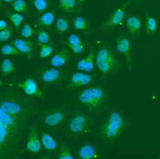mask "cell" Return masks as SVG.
<instances>
[{
	"label": "cell",
	"instance_id": "obj_14",
	"mask_svg": "<svg viewBox=\"0 0 160 159\" xmlns=\"http://www.w3.org/2000/svg\"><path fill=\"white\" fill-rule=\"evenodd\" d=\"M41 139L40 135L38 131V129L35 125L30 128L27 137H26V142H25V148L26 150L32 153H38L41 150Z\"/></svg>",
	"mask_w": 160,
	"mask_h": 159
},
{
	"label": "cell",
	"instance_id": "obj_16",
	"mask_svg": "<svg viewBox=\"0 0 160 159\" xmlns=\"http://www.w3.org/2000/svg\"><path fill=\"white\" fill-rule=\"evenodd\" d=\"M12 44H14L22 55H26L30 58L35 52V44L28 38H16L12 40Z\"/></svg>",
	"mask_w": 160,
	"mask_h": 159
},
{
	"label": "cell",
	"instance_id": "obj_24",
	"mask_svg": "<svg viewBox=\"0 0 160 159\" xmlns=\"http://www.w3.org/2000/svg\"><path fill=\"white\" fill-rule=\"evenodd\" d=\"M1 72L3 76H8L16 72L15 64L10 58H3L1 62Z\"/></svg>",
	"mask_w": 160,
	"mask_h": 159
},
{
	"label": "cell",
	"instance_id": "obj_37",
	"mask_svg": "<svg viewBox=\"0 0 160 159\" xmlns=\"http://www.w3.org/2000/svg\"><path fill=\"white\" fill-rule=\"evenodd\" d=\"M85 1H86V0H77V2H78V3H79L80 4H83Z\"/></svg>",
	"mask_w": 160,
	"mask_h": 159
},
{
	"label": "cell",
	"instance_id": "obj_26",
	"mask_svg": "<svg viewBox=\"0 0 160 159\" xmlns=\"http://www.w3.org/2000/svg\"><path fill=\"white\" fill-rule=\"evenodd\" d=\"M39 44V52H38V56L40 58L44 59L48 58L53 54L55 51V48L51 43L49 44Z\"/></svg>",
	"mask_w": 160,
	"mask_h": 159
},
{
	"label": "cell",
	"instance_id": "obj_21",
	"mask_svg": "<svg viewBox=\"0 0 160 159\" xmlns=\"http://www.w3.org/2000/svg\"><path fill=\"white\" fill-rule=\"evenodd\" d=\"M158 20L156 17L148 12H145V33L148 36H152L156 34L158 31Z\"/></svg>",
	"mask_w": 160,
	"mask_h": 159
},
{
	"label": "cell",
	"instance_id": "obj_7",
	"mask_svg": "<svg viewBox=\"0 0 160 159\" xmlns=\"http://www.w3.org/2000/svg\"><path fill=\"white\" fill-rule=\"evenodd\" d=\"M115 48L117 53H118L125 61L127 71L130 72L134 66L133 59V43L132 37L128 32H120L115 38Z\"/></svg>",
	"mask_w": 160,
	"mask_h": 159
},
{
	"label": "cell",
	"instance_id": "obj_28",
	"mask_svg": "<svg viewBox=\"0 0 160 159\" xmlns=\"http://www.w3.org/2000/svg\"><path fill=\"white\" fill-rule=\"evenodd\" d=\"M1 53L5 56H22V53L12 43L2 45Z\"/></svg>",
	"mask_w": 160,
	"mask_h": 159
},
{
	"label": "cell",
	"instance_id": "obj_29",
	"mask_svg": "<svg viewBox=\"0 0 160 159\" xmlns=\"http://www.w3.org/2000/svg\"><path fill=\"white\" fill-rule=\"evenodd\" d=\"M58 4L62 12L70 13L76 9L77 0H59Z\"/></svg>",
	"mask_w": 160,
	"mask_h": 159
},
{
	"label": "cell",
	"instance_id": "obj_18",
	"mask_svg": "<svg viewBox=\"0 0 160 159\" xmlns=\"http://www.w3.org/2000/svg\"><path fill=\"white\" fill-rule=\"evenodd\" d=\"M67 45L76 56L80 55L84 51L85 44L83 40L80 38V37L77 34L72 33L69 35L67 37Z\"/></svg>",
	"mask_w": 160,
	"mask_h": 159
},
{
	"label": "cell",
	"instance_id": "obj_2",
	"mask_svg": "<svg viewBox=\"0 0 160 159\" xmlns=\"http://www.w3.org/2000/svg\"><path fill=\"white\" fill-rule=\"evenodd\" d=\"M1 110L9 114L31 120L37 112L32 100L20 96L17 92H6L1 96Z\"/></svg>",
	"mask_w": 160,
	"mask_h": 159
},
{
	"label": "cell",
	"instance_id": "obj_1",
	"mask_svg": "<svg viewBox=\"0 0 160 159\" xmlns=\"http://www.w3.org/2000/svg\"><path fill=\"white\" fill-rule=\"evenodd\" d=\"M29 121L1 110L0 156L2 158L12 157L18 151L28 128Z\"/></svg>",
	"mask_w": 160,
	"mask_h": 159
},
{
	"label": "cell",
	"instance_id": "obj_3",
	"mask_svg": "<svg viewBox=\"0 0 160 159\" xmlns=\"http://www.w3.org/2000/svg\"><path fill=\"white\" fill-rule=\"evenodd\" d=\"M108 92L100 85L85 88L78 94L76 99L82 107L91 112H100L108 103Z\"/></svg>",
	"mask_w": 160,
	"mask_h": 159
},
{
	"label": "cell",
	"instance_id": "obj_11",
	"mask_svg": "<svg viewBox=\"0 0 160 159\" xmlns=\"http://www.w3.org/2000/svg\"><path fill=\"white\" fill-rule=\"evenodd\" d=\"M39 78L45 84H61L65 79V73L56 67L44 68L39 72Z\"/></svg>",
	"mask_w": 160,
	"mask_h": 159
},
{
	"label": "cell",
	"instance_id": "obj_27",
	"mask_svg": "<svg viewBox=\"0 0 160 159\" xmlns=\"http://www.w3.org/2000/svg\"><path fill=\"white\" fill-rule=\"evenodd\" d=\"M5 16L8 17L9 19L11 20V22L13 24V26L15 28H18L21 26L22 23L24 22V17L22 15V13H18V12H6Z\"/></svg>",
	"mask_w": 160,
	"mask_h": 159
},
{
	"label": "cell",
	"instance_id": "obj_5",
	"mask_svg": "<svg viewBox=\"0 0 160 159\" xmlns=\"http://www.w3.org/2000/svg\"><path fill=\"white\" fill-rule=\"evenodd\" d=\"M96 67L104 77H108L122 68L116 53L110 45H103L96 52Z\"/></svg>",
	"mask_w": 160,
	"mask_h": 159
},
{
	"label": "cell",
	"instance_id": "obj_32",
	"mask_svg": "<svg viewBox=\"0 0 160 159\" xmlns=\"http://www.w3.org/2000/svg\"><path fill=\"white\" fill-rule=\"evenodd\" d=\"M58 159H73L74 157L72 155L71 149L65 145H62L59 149V152L57 156Z\"/></svg>",
	"mask_w": 160,
	"mask_h": 159
},
{
	"label": "cell",
	"instance_id": "obj_17",
	"mask_svg": "<svg viewBox=\"0 0 160 159\" xmlns=\"http://www.w3.org/2000/svg\"><path fill=\"white\" fill-rule=\"evenodd\" d=\"M71 58V53L68 50L64 49L57 52L51 58L50 64L52 67L59 68L64 66L69 62V60Z\"/></svg>",
	"mask_w": 160,
	"mask_h": 159
},
{
	"label": "cell",
	"instance_id": "obj_40",
	"mask_svg": "<svg viewBox=\"0 0 160 159\" xmlns=\"http://www.w3.org/2000/svg\"><path fill=\"white\" fill-rule=\"evenodd\" d=\"M159 157V158H160V156H159V157Z\"/></svg>",
	"mask_w": 160,
	"mask_h": 159
},
{
	"label": "cell",
	"instance_id": "obj_8",
	"mask_svg": "<svg viewBox=\"0 0 160 159\" xmlns=\"http://www.w3.org/2000/svg\"><path fill=\"white\" fill-rule=\"evenodd\" d=\"M68 112L64 106L55 107L44 111L41 115V121L45 126L50 128L59 127L66 120Z\"/></svg>",
	"mask_w": 160,
	"mask_h": 159
},
{
	"label": "cell",
	"instance_id": "obj_6",
	"mask_svg": "<svg viewBox=\"0 0 160 159\" xmlns=\"http://www.w3.org/2000/svg\"><path fill=\"white\" fill-rule=\"evenodd\" d=\"M93 121L85 112H77L73 113L66 126L69 135L75 138H81L92 133Z\"/></svg>",
	"mask_w": 160,
	"mask_h": 159
},
{
	"label": "cell",
	"instance_id": "obj_22",
	"mask_svg": "<svg viewBox=\"0 0 160 159\" xmlns=\"http://www.w3.org/2000/svg\"><path fill=\"white\" fill-rule=\"evenodd\" d=\"M55 22V13L52 11L44 12L38 17V24L43 28H51Z\"/></svg>",
	"mask_w": 160,
	"mask_h": 159
},
{
	"label": "cell",
	"instance_id": "obj_34",
	"mask_svg": "<svg viewBox=\"0 0 160 159\" xmlns=\"http://www.w3.org/2000/svg\"><path fill=\"white\" fill-rule=\"evenodd\" d=\"M32 3L37 11L39 12H45L49 6L47 0H32Z\"/></svg>",
	"mask_w": 160,
	"mask_h": 159
},
{
	"label": "cell",
	"instance_id": "obj_9",
	"mask_svg": "<svg viewBox=\"0 0 160 159\" xmlns=\"http://www.w3.org/2000/svg\"><path fill=\"white\" fill-rule=\"evenodd\" d=\"M130 3L131 0H128L127 2L114 9L100 27L103 29H114L121 26L125 20V12Z\"/></svg>",
	"mask_w": 160,
	"mask_h": 159
},
{
	"label": "cell",
	"instance_id": "obj_36",
	"mask_svg": "<svg viewBox=\"0 0 160 159\" xmlns=\"http://www.w3.org/2000/svg\"><path fill=\"white\" fill-rule=\"evenodd\" d=\"M8 27H10V25H9L7 21H5L4 19L0 21V30H4V29L8 28Z\"/></svg>",
	"mask_w": 160,
	"mask_h": 159
},
{
	"label": "cell",
	"instance_id": "obj_33",
	"mask_svg": "<svg viewBox=\"0 0 160 159\" xmlns=\"http://www.w3.org/2000/svg\"><path fill=\"white\" fill-rule=\"evenodd\" d=\"M20 35L23 37L24 38H31L35 35V30L31 24L27 23L23 26V28L21 29Z\"/></svg>",
	"mask_w": 160,
	"mask_h": 159
},
{
	"label": "cell",
	"instance_id": "obj_38",
	"mask_svg": "<svg viewBox=\"0 0 160 159\" xmlns=\"http://www.w3.org/2000/svg\"><path fill=\"white\" fill-rule=\"evenodd\" d=\"M4 1L5 2V3H12L14 0H4Z\"/></svg>",
	"mask_w": 160,
	"mask_h": 159
},
{
	"label": "cell",
	"instance_id": "obj_39",
	"mask_svg": "<svg viewBox=\"0 0 160 159\" xmlns=\"http://www.w3.org/2000/svg\"><path fill=\"white\" fill-rule=\"evenodd\" d=\"M136 1H138V2H141V1H143V0H136Z\"/></svg>",
	"mask_w": 160,
	"mask_h": 159
},
{
	"label": "cell",
	"instance_id": "obj_20",
	"mask_svg": "<svg viewBox=\"0 0 160 159\" xmlns=\"http://www.w3.org/2000/svg\"><path fill=\"white\" fill-rule=\"evenodd\" d=\"M40 139H41V143L44 149L48 152H53L57 151L58 149V143L52 136L45 131H42L40 133Z\"/></svg>",
	"mask_w": 160,
	"mask_h": 159
},
{
	"label": "cell",
	"instance_id": "obj_31",
	"mask_svg": "<svg viewBox=\"0 0 160 159\" xmlns=\"http://www.w3.org/2000/svg\"><path fill=\"white\" fill-rule=\"evenodd\" d=\"M37 40L38 44H49L51 43V36L46 31L41 29L37 33Z\"/></svg>",
	"mask_w": 160,
	"mask_h": 159
},
{
	"label": "cell",
	"instance_id": "obj_30",
	"mask_svg": "<svg viewBox=\"0 0 160 159\" xmlns=\"http://www.w3.org/2000/svg\"><path fill=\"white\" fill-rule=\"evenodd\" d=\"M12 7L14 10V12L22 14L26 13L29 10L28 4L24 0H14L12 3Z\"/></svg>",
	"mask_w": 160,
	"mask_h": 159
},
{
	"label": "cell",
	"instance_id": "obj_10",
	"mask_svg": "<svg viewBox=\"0 0 160 159\" xmlns=\"http://www.w3.org/2000/svg\"><path fill=\"white\" fill-rule=\"evenodd\" d=\"M15 86L22 90L24 94L28 97H37L40 99H43L44 97V92L40 89L36 80L31 76L17 83Z\"/></svg>",
	"mask_w": 160,
	"mask_h": 159
},
{
	"label": "cell",
	"instance_id": "obj_12",
	"mask_svg": "<svg viewBox=\"0 0 160 159\" xmlns=\"http://www.w3.org/2000/svg\"><path fill=\"white\" fill-rule=\"evenodd\" d=\"M94 77H95V76L92 74H89L88 72L85 73V72H81V71L73 72L70 77L66 89L75 90L77 88L88 85L94 80Z\"/></svg>",
	"mask_w": 160,
	"mask_h": 159
},
{
	"label": "cell",
	"instance_id": "obj_25",
	"mask_svg": "<svg viewBox=\"0 0 160 159\" xmlns=\"http://www.w3.org/2000/svg\"><path fill=\"white\" fill-rule=\"evenodd\" d=\"M73 29L76 31H82V32H87L90 29V25L87 19L83 16L76 17L73 20Z\"/></svg>",
	"mask_w": 160,
	"mask_h": 159
},
{
	"label": "cell",
	"instance_id": "obj_13",
	"mask_svg": "<svg viewBox=\"0 0 160 159\" xmlns=\"http://www.w3.org/2000/svg\"><path fill=\"white\" fill-rule=\"evenodd\" d=\"M125 28L132 37H139L143 31V21L138 15H130L124 20Z\"/></svg>",
	"mask_w": 160,
	"mask_h": 159
},
{
	"label": "cell",
	"instance_id": "obj_35",
	"mask_svg": "<svg viewBox=\"0 0 160 159\" xmlns=\"http://www.w3.org/2000/svg\"><path fill=\"white\" fill-rule=\"evenodd\" d=\"M12 28L8 27V28L1 30L0 31V41L1 42H5L9 40L12 36Z\"/></svg>",
	"mask_w": 160,
	"mask_h": 159
},
{
	"label": "cell",
	"instance_id": "obj_4",
	"mask_svg": "<svg viewBox=\"0 0 160 159\" xmlns=\"http://www.w3.org/2000/svg\"><path fill=\"white\" fill-rule=\"evenodd\" d=\"M128 126L129 121L123 112L117 110L112 111L100 125V137L106 142H112L118 138Z\"/></svg>",
	"mask_w": 160,
	"mask_h": 159
},
{
	"label": "cell",
	"instance_id": "obj_19",
	"mask_svg": "<svg viewBox=\"0 0 160 159\" xmlns=\"http://www.w3.org/2000/svg\"><path fill=\"white\" fill-rule=\"evenodd\" d=\"M78 157L82 159H95L98 158V151L97 148L91 143H84L78 149Z\"/></svg>",
	"mask_w": 160,
	"mask_h": 159
},
{
	"label": "cell",
	"instance_id": "obj_23",
	"mask_svg": "<svg viewBox=\"0 0 160 159\" xmlns=\"http://www.w3.org/2000/svg\"><path fill=\"white\" fill-rule=\"evenodd\" d=\"M55 29L58 34H64L70 29V20L66 17H59L55 22Z\"/></svg>",
	"mask_w": 160,
	"mask_h": 159
},
{
	"label": "cell",
	"instance_id": "obj_15",
	"mask_svg": "<svg viewBox=\"0 0 160 159\" xmlns=\"http://www.w3.org/2000/svg\"><path fill=\"white\" fill-rule=\"evenodd\" d=\"M76 66L81 72H93L96 66V52L91 49L86 56L78 60Z\"/></svg>",
	"mask_w": 160,
	"mask_h": 159
}]
</instances>
